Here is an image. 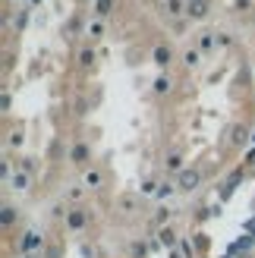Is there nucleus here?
Masks as SVG:
<instances>
[{
  "label": "nucleus",
  "instance_id": "nucleus-3",
  "mask_svg": "<svg viewBox=\"0 0 255 258\" xmlns=\"http://www.w3.org/2000/svg\"><path fill=\"white\" fill-rule=\"evenodd\" d=\"M167 60H170V47H158L155 50V63H161V67H164Z\"/></svg>",
  "mask_w": 255,
  "mask_h": 258
},
{
  "label": "nucleus",
  "instance_id": "nucleus-12",
  "mask_svg": "<svg viewBox=\"0 0 255 258\" xmlns=\"http://www.w3.org/2000/svg\"><path fill=\"white\" fill-rule=\"evenodd\" d=\"M196 60H199V54H196V50H186V63H189V67H193Z\"/></svg>",
  "mask_w": 255,
  "mask_h": 258
},
{
  "label": "nucleus",
  "instance_id": "nucleus-14",
  "mask_svg": "<svg viewBox=\"0 0 255 258\" xmlns=\"http://www.w3.org/2000/svg\"><path fill=\"white\" fill-rule=\"evenodd\" d=\"M4 224H13V208H4Z\"/></svg>",
  "mask_w": 255,
  "mask_h": 258
},
{
  "label": "nucleus",
  "instance_id": "nucleus-1",
  "mask_svg": "<svg viewBox=\"0 0 255 258\" xmlns=\"http://www.w3.org/2000/svg\"><path fill=\"white\" fill-rule=\"evenodd\" d=\"M186 13H189L193 19H205V16H208V0H189V4H186Z\"/></svg>",
  "mask_w": 255,
  "mask_h": 258
},
{
  "label": "nucleus",
  "instance_id": "nucleus-2",
  "mask_svg": "<svg viewBox=\"0 0 255 258\" xmlns=\"http://www.w3.org/2000/svg\"><path fill=\"white\" fill-rule=\"evenodd\" d=\"M199 186V173L196 170H183L180 173V189H196Z\"/></svg>",
  "mask_w": 255,
  "mask_h": 258
},
{
  "label": "nucleus",
  "instance_id": "nucleus-4",
  "mask_svg": "<svg viewBox=\"0 0 255 258\" xmlns=\"http://www.w3.org/2000/svg\"><path fill=\"white\" fill-rule=\"evenodd\" d=\"M82 224H85V214L82 211H73L70 214V227H82Z\"/></svg>",
  "mask_w": 255,
  "mask_h": 258
},
{
  "label": "nucleus",
  "instance_id": "nucleus-13",
  "mask_svg": "<svg viewBox=\"0 0 255 258\" xmlns=\"http://www.w3.org/2000/svg\"><path fill=\"white\" fill-rule=\"evenodd\" d=\"M92 60H95V54H92V50H82V63H85V67H88Z\"/></svg>",
  "mask_w": 255,
  "mask_h": 258
},
{
  "label": "nucleus",
  "instance_id": "nucleus-6",
  "mask_svg": "<svg viewBox=\"0 0 255 258\" xmlns=\"http://www.w3.org/2000/svg\"><path fill=\"white\" fill-rule=\"evenodd\" d=\"M110 7H113V0H98V13H101V16H107Z\"/></svg>",
  "mask_w": 255,
  "mask_h": 258
},
{
  "label": "nucleus",
  "instance_id": "nucleus-8",
  "mask_svg": "<svg viewBox=\"0 0 255 258\" xmlns=\"http://www.w3.org/2000/svg\"><path fill=\"white\" fill-rule=\"evenodd\" d=\"M25 183H29V179H25V173H16V176H13V186H16V189H25Z\"/></svg>",
  "mask_w": 255,
  "mask_h": 258
},
{
  "label": "nucleus",
  "instance_id": "nucleus-9",
  "mask_svg": "<svg viewBox=\"0 0 255 258\" xmlns=\"http://www.w3.org/2000/svg\"><path fill=\"white\" fill-rule=\"evenodd\" d=\"M85 158H88V151H85V145H79V148L73 151V161H85Z\"/></svg>",
  "mask_w": 255,
  "mask_h": 258
},
{
  "label": "nucleus",
  "instance_id": "nucleus-5",
  "mask_svg": "<svg viewBox=\"0 0 255 258\" xmlns=\"http://www.w3.org/2000/svg\"><path fill=\"white\" fill-rule=\"evenodd\" d=\"M38 246V233H25V239H22V249H35Z\"/></svg>",
  "mask_w": 255,
  "mask_h": 258
},
{
  "label": "nucleus",
  "instance_id": "nucleus-11",
  "mask_svg": "<svg viewBox=\"0 0 255 258\" xmlns=\"http://www.w3.org/2000/svg\"><path fill=\"white\" fill-rule=\"evenodd\" d=\"M155 88H158V92H167V88H170V82H167V79H164V76H161V79L155 82Z\"/></svg>",
  "mask_w": 255,
  "mask_h": 258
},
{
  "label": "nucleus",
  "instance_id": "nucleus-10",
  "mask_svg": "<svg viewBox=\"0 0 255 258\" xmlns=\"http://www.w3.org/2000/svg\"><path fill=\"white\" fill-rule=\"evenodd\" d=\"M161 242H164V246H173V233H170V230H164V233H161Z\"/></svg>",
  "mask_w": 255,
  "mask_h": 258
},
{
  "label": "nucleus",
  "instance_id": "nucleus-7",
  "mask_svg": "<svg viewBox=\"0 0 255 258\" xmlns=\"http://www.w3.org/2000/svg\"><path fill=\"white\" fill-rule=\"evenodd\" d=\"M167 13H183V0H167Z\"/></svg>",
  "mask_w": 255,
  "mask_h": 258
}]
</instances>
